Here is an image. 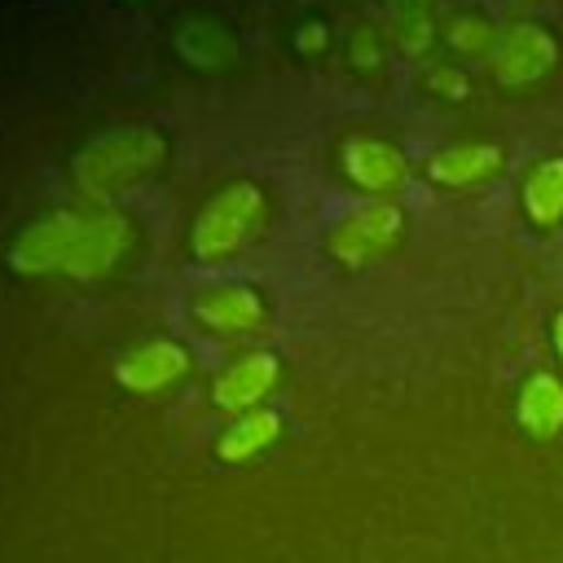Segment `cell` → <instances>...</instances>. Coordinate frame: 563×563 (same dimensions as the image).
I'll use <instances>...</instances> for the list:
<instances>
[{
	"instance_id": "cell-5",
	"label": "cell",
	"mask_w": 563,
	"mask_h": 563,
	"mask_svg": "<svg viewBox=\"0 0 563 563\" xmlns=\"http://www.w3.org/2000/svg\"><path fill=\"white\" fill-rule=\"evenodd\" d=\"M189 317L198 330L207 334H220V339H246L264 325L268 308H264V295L246 282H216V286H202L194 290L189 299Z\"/></svg>"
},
{
	"instance_id": "cell-19",
	"label": "cell",
	"mask_w": 563,
	"mask_h": 563,
	"mask_svg": "<svg viewBox=\"0 0 563 563\" xmlns=\"http://www.w3.org/2000/svg\"><path fill=\"white\" fill-rule=\"evenodd\" d=\"M550 334H554V352H559V361H563V312L550 321Z\"/></svg>"
},
{
	"instance_id": "cell-9",
	"label": "cell",
	"mask_w": 563,
	"mask_h": 563,
	"mask_svg": "<svg viewBox=\"0 0 563 563\" xmlns=\"http://www.w3.org/2000/svg\"><path fill=\"white\" fill-rule=\"evenodd\" d=\"M277 378H282V361L260 347V352H246V356L229 361V365L216 374L211 396H216L220 409L246 413V409H255V405L277 387Z\"/></svg>"
},
{
	"instance_id": "cell-8",
	"label": "cell",
	"mask_w": 563,
	"mask_h": 563,
	"mask_svg": "<svg viewBox=\"0 0 563 563\" xmlns=\"http://www.w3.org/2000/svg\"><path fill=\"white\" fill-rule=\"evenodd\" d=\"M189 369V352L176 343V339H145L136 343L128 356H119L114 365V378L136 391V396H154V391H167L172 383H180Z\"/></svg>"
},
{
	"instance_id": "cell-13",
	"label": "cell",
	"mask_w": 563,
	"mask_h": 563,
	"mask_svg": "<svg viewBox=\"0 0 563 563\" xmlns=\"http://www.w3.org/2000/svg\"><path fill=\"white\" fill-rule=\"evenodd\" d=\"M519 427L532 440H550L563 427V383L550 369H537L519 387Z\"/></svg>"
},
{
	"instance_id": "cell-1",
	"label": "cell",
	"mask_w": 563,
	"mask_h": 563,
	"mask_svg": "<svg viewBox=\"0 0 563 563\" xmlns=\"http://www.w3.org/2000/svg\"><path fill=\"white\" fill-rule=\"evenodd\" d=\"M268 220V198L255 180H229L220 185L194 216L189 224V255L198 264H220L229 255H238Z\"/></svg>"
},
{
	"instance_id": "cell-7",
	"label": "cell",
	"mask_w": 563,
	"mask_h": 563,
	"mask_svg": "<svg viewBox=\"0 0 563 563\" xmlns=\"http://www.w3.org/2000/svg\"><path fill=\"white\" fill-rule=\"evenodd\" d=\"M554 62H559L554 35L537 22H515V26L501 31L488 70H493L497 84H537L554 70Z\"/></svg>"
},
{
	"instance_id": "cell-2",
	"label": "cell",
	"mask_w": 563,
	"mask_h": 563,
	"mask_svg": "<svg viewBox=\"0 0 563 563\" xmlns=\"http://www.w3.org/2000/svg\"><path fill=\"white\" fill-rule=\"evenodd\" d=\"M167 145L154 128H114L101 132L79 158H75V185L88 202H106L132 180L150 176L163 163Z\"/></svg>"
},
{
	"instance_id": "cell-10",
	"label": "cell",
	"mask_w": 563,
	"mask_h": 563,
	"mask_svg": "<svg viewBox=\"0 0 563 563\" xmlns=\"http://www.w3.org/2000/svg\"><path fill=\"white\" fill-rule=\"evenodd\" d=\"M519 202H523V216L537 224V229H554L563 224V154H545L537 158L523 180H519Z\"/></svg>"
},
{
	"instance_id": "cell-14",
	"label": "cell",
	"mask_w": 563,
	"mask_h": 563,
	"mask_svg": "<svg viewBox=\"0 0 563 563\" xmlns=\"http://www.w3.org/2000/svg\"><path fill=\"white\" fill-rule=\"evenodd\" d=\"M387 4V35L400 53L422 57L435 40V18H440V0H383Z\"/></svg>"
},
{
	"instance_id": "cell-15",
	"label": "cell",
	"mask_w": 563,
	"mask_h": 563,
	"mask_svg": "<svg viewBox=\"0 0 563 563\" xmlns=\"http://www.w3.org/2000/svg\"><path fill=\"white\" fill-rule=\"evenodd\" d=\"M444 40H449V48H453L462 62H493L501 31H497L493 18L466 9V13H453V18L444 22Z\"/></svg>"
},
{
	"instance_id": "cell-18",
	"label": "cell",
	"mask_w": 563,
	"mask_h": 563,
	"mask_svg": "<svg viewBox=\"0 0 563 563\" xmlns=\"http://www.w3.org/2000/svg\"><path fill=\"white\" fill-rule=\"evenodd\" d=\"M295 44H299V53H321V44H325V26H317V22H308L299 35H295Z\"/></svg>"
},
{
	"instance_id": "cell-4",
	"label": "cell",
	"mask_w": 563,
	"mask_h": 563,
	"mask_svg": "<svg viewBox=\"0 0 563 563\" xmlns=\"http://www.w3.org/2000/svg\"><path fill=\"white\" fill-rule=\"evenodd\" d=\"M128 251H132V220H128L123 211H114V207H92V202H88L79 242H75V251H70L62 277L97 282V277L114 273Z\"/></svg>"
},
{
	"instance_id": "cell-16",
	"label": "cell",
	"mask_w": 563,
	"mask_h": 563,
	"mask_svg": "<svg viewBox=\"0 0 563 563\" xmlns=\"http://www.w3.org/2000/svg\"><path fill=\"white\" fill-rule=\"evenodd\" d=\"M383 53H387V40H383V31L374 22H356L347 31V62L356 70H374L383 62Z\"/></svg>"
},
{
	"instance_id": "cell-17",
	"label": "cell",
	"mask_w": 563,
	"mask_h": 563,
	"mask_svg": "<svg viewBox=\"0 0 563 563\" xmlns=\"http://www.w3.org/2000/svg\"><path fill=\"white\" fill-rule=\"evenodd\" d=\"M427 88H431L435 97H444V101H466V97H471L466 75H462L457 66H444V62L427 70Z\"/></svg>"
},
{
	"instance_id": "cell-6",
	"label": "cell",
	"mask_w": 563,
	"mask_h": 563,
	"mask_svg": "<svg viewBox=\"0 0 563 563\" xmlns=\"http://www.w3.org/2000/svg\"><path fill=\"white\" fill-rule=\"evenodd\" d=\"M339 167H343V176H347L356 189H365V194H374V198L396 194V189L405 185V176H409V158L400 154V145L383 141V136H369V132L343 136V145H339Z\"/></svg>"
},
{
	"instance_id": "cell-11",
	"label": "cell",
	"mask_w": 563,
	"mask_h": 563,
	"mask_svg": "<svg viewBox=\"0 0 563 563\" xmlns=\"http://www.w3.org/2000/svg\"><path fill=\"white\" fill-rule=\"evenodd\" d=\"M497 167H501V150H497V145H484V141L444 145V150H435L431 163H427L431 180H435V185H449V189L479 185V180H488Z\"/></svg>"
},
{
	"instance_id": "cell-3",
	"label": "cell",
	"mask_w": 563,
	"mask_h": 563,
	"mask_svg": "<svg viewBox=\"0 0 563 563\" xmlns=\"http://www.w3.org/2000/svg\"><path fill=\"white\" fill-rule=\"evenodd\" d=\"M400 238H405V211L391 198H369L330 229L325 251L343 268H365L369 260L391 255L400 246Z\"/></svg>"
},
{
	"instance_id": "cell-12",
	"label": "cell",
	"mask_w": 563,
	"mask_h": 563,
	"mask_svg": "<svg viewBox=\"0 0 563 563\" xmlns=\"http://www.w3.org/2000/svg\"><path fill=\"white\" fill-rule=\"evenodd\" d=\"M277 435H282V413L277 409H246L216 435V457L220 462H246V457L264 453Z\"/></svg>"
}]
</instances>
